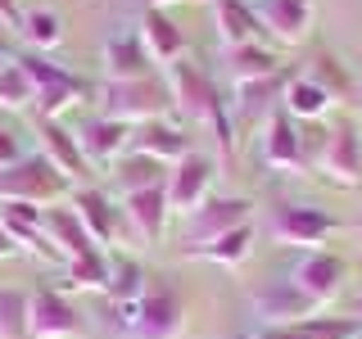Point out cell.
Listing matches in <instances>:
<instances>
[{
    "label": "cell",
    "instance_id": "cell-1",
    "mask_svg": "<svg viewBox=\"0 0 362 339\" xmlns=\"http://www.w3.org/2000/svg\"><path fill=\"white\" fill-rule=\"evenodd\" d=\"M163 82H168V95H173V105L181 109V118L199 122L204 136L213 141V150H218V163H226L235 150V118H231V100L218 95V86L204 77V68L195 59H173L163 64Z\"/></svg>",
    "mask_w": 362,
    "mask_h": 339
},
{
    "label": "cell",
    "instance_id": "cell-2",
    "mask_svg": "<svg viewBox=\"0 0 362 339\" xmlns=\"http://www.w3.org/2000/svg\"><path fill=\"white\" fill-rule=\"evenodd\" d=\"M68 195V181L54 172V163L45 154H23L14 167L0 172V203H37L50 208Z\"/></svg>",
    "mask_w": 362,
    "mask_h": 339
},
{
    "label": "cell",
    "instance_id": "cell-3",
    "mask_svg": "<svg viewBox=\"0 0 362 339\" xmlns=\"http://www.w3.org/2000/svg\"><path fill=\"white\" fill-rule=\"evenodd\" d=\"M100 100H105V118H118V122H127V127L163 118L168 105H173L168 82L158 73L154 77H136V82H105Z\"/></svg>",
    "mask_w": 362,
    "mask_h": 339
},
{
    "label": "cell",
    "instance_id": "cell-4",
    "mask_svg": "<svg viewBox=\"0 0 362 339\" xmlns=\"http://www.w3.org/2000/svg\"><path fill=\"white\" fill-rule=\"evenodd\" d=\"M339 231H344V226L326 208H313V203H286V208L272 213V240L281 249H303V254H313V249H326Z\"/></svg>",
    "mask_w": 362,
    "mask_h": 339
},
{
    "label": "cell",
    "instance_id": "cell-5",
    "mask_svg": "<svg viewBox=\"0 0 362 339\" xmlns=\"http://www.w3.org/2000/svg\"><path fill=\"white\" fill-rule=\"evenodd\" d=\"M18 64H23V73L32 77V86H37V113L41 118H59V113L77 109L90 95V86L82 82V77H73L68 68L41 59V54H23Z\"/></svg>",
    "mask_w": 362,
    "mask_h": 339
},
{
    "label": "cell",
    "instance_id": "cell-6",
    "mask_svg": "<svg viewBox=\"0 0 362 339\" xmlns=\"http://www.w3.org/2000/svg\"><path fill=\"white\" fill-rule=\"evenodd\" d=\"M218 158L213 154H199L190 150L181 163L168 167V208L177 213V218H190L195 208L213 199V186H218Z\"/></svg>",
    "mask_w": 362,
    "mask_h": 339
},
{
    "label": "cell",
    "instance_id": "cell-7",
    "mask_svg": "<svg viewBox=\"0 0 362 339\" xmlns=\"http://www.w3.org/2000/svg\"><path fill=\"white\" fill-rule=\"evenodd\" d=\"M77 335H86V321L68 303L64 290L41 285L28 294V339H77Z\"/></svg>",
    "mask_w": 362,
    "mask_h": 339
},
{
    "label": "cell",
    "instance_id": "cell-8",
    "mask_svg": "<svg viewBox=\"0 0 362 339\" xmlns=\"http://www.w3.org/2000/svg\"><path fill=\"white\" fill-rule=\"evenodd\" d=\"M127 339H181L186 335V308H181V294L168 285H150L136 308V321L122 331Z\"/></svg>",
    "mask_w": 362,
    "mask_h": 339
},
{
    "label": "cell",
    "instance_id": "cell-9",
    "mask_svg": "<svg viewBox=\"0 0 362 339\" xmlns=\"http://www.w3.org/2000/svg\"><path fill=\"white\" fill-rule=\"evenodd\" d=\"M344 280H349V263L339 254H331V249H313V254H303L299 263H294V271H290V285L303 290L317 308H326V303L344 290Z\"/></svg>",
    "mask_w": 362,
    "mask_h": 339
},
{
    "label": "cell",
    "instance_id": "cell-10",
    "mask_svg": "<svg viewBox=\"0 0 362 339\" xmlns=\"http://www.w3.org/2000/svg\"><path fill=\"white\" fill-rule=\"evenodd\" d=\"M249 213H254V203H249V199H235V195L209 199L204 208H195L186 218V249L213 244V240H222V235L240 231V226H249Z\"/></svg>",
    "mask_w": 362,
    "mask_h": 339
},
{
    "label": "cell",
    "instance_id": "cell-11",
    "mask_svg": "<svg viewBox=\"0 0 362 339\" xmlns=\"http://www.w3.org/2000/svg\"><path fill=\"white\" fill-rule=\"evenodd\" d=\"M68 208L77 213V222L86 226V235L95 240V249H105V254L127 235V218H122V208L105 195V190H95V186L73 190V203H68Z\"/></svg>",
    "mask_w": 362,
    "mask_h": 339
},
{
    "label": "cell",
    "instance_id": "cell-12",
    "mask_svg": "<svg viewBox=\"0 0 362 339\" xmlns=\"http://www.w3.org/2000/svg\"><path fill=\"white\" fill-rule=\"evenodd\" d=\"M263 163L272 172H303L308 154H303V131L286 109H272L263 122Z\"/></svg>",
    "mask_w": 362,
    "mask_h": 339
},
{
    "label": "cell",
    "instance_id": "cell-13",
    "mask_svg": "<svg viewBox=\"0 0 362 339\" xmlns=\"http://www.w3.org/2000/svg\"><path fill=\"white\" fill-rule=\"evenodd\" d=\"M0 231L9 235L14 249H28L45 263H64L59 249L45 240V208H37V203H0Z\"/></svg>",
    "mask_w": 362,
    "mask_h": 339
},
{
    "label": "cell",
    "instance_id": "cell-14",
    "mask_svg": "<svg viewBox=\"0 0 362 339\" xmlns=\"http://www.w3.org/2000/svg\"><path fill=\"white\" fill-rule=\"evenodd\" d=\"M122 218H127V235H136L141 244H158L168 231V186H150V190H132L122 195Z\"/></svg>",
    "mask_w": 362,
    "mask_h": 339
},
{
    "label": "cell",
    "instance_id": "cell-15",
    "mask_svg": "<svg viewBox=\"0 0 362 339\" xmlns=\"http://www.w3.org/2000/svg\"><path fill=\"white\" fill-rule=\"evenodd\" d=\"M317 167H322L335 186H358V181H362V131L354 127V122H339V127H331V136H326V150H322V158H317Z\"/></svg>",
    "mask_w": 362,
    "mask_h": 339
},
{
    "label": "cell",
    "instance_id": "cell-16",
    "mask_svg": "<svg viewBox=\"0 0 362 339\" xmlns=\"http://www.w3.org/2000/svg\"><path fill=\"white\" fill-rule=\"evenodd\" d=\"M254 14L263 18L267 41L276 45H303L313 28V0H258Z\"/></svg>",
    "mask_w": 362,
    "mask_h": 339
},
{
    "label": "cell",
    "instance_id": "cell-17",
    "mask_svg": "<svg viewBox=\"0 0 362 339\" xmlns=\"http://www.w3.org/2000/svg\"><path fill=\"white\" fill-rule=\"evenodd\" d=\"M100 64H105V82H136V77H154L158 68L145 50V41L132 37V32H113L100 50Z\"/></svg>",
    "mask_w": 362,
    "mask_h": 339
},
{
    "label": "cell",
    "instance_id": "cell-18",
    "mask_svg": "<svg viewBox=\"0 0 362 339\" xmlns=\"http://www.w3.org/2000/svg\"><path fill=\"white\" fill-rule=\"evenodd\" d=\"M37 131H41V154L54 163V172H59L68 186H73V181H86L90 163H86L82 145H77V131H68L59 118H41Z\"/></svg>",
    "mask_w": 362,
    "mask_h": 339
},
{
    "label": "cell",
    "instance_id": "cell-19",
    "mask_svg": "<svg viewBox=\"0 0 362 339\" xmlns=\"http://www.w3.org/2000/svg\"><path fill=\"white\" fill-rule=\"evenodd\" d=\"M132 154H150L158 163H181V158L190 154V136L177 127V122L168 118H154V122H141V127H132V141H127Z\"/></svg>",
    "mask_w": 362,
    "mask_h": 339
},
{
    "label": "cell",
    "instance_id": "cell-20",
    "mask_svg": "<svg viewBox=\"0 0 362 339\" xmlns=\"http://www.w3.org/2000/svg\"><path fill=\"white\" fill-rule=\"evenodd\" d=\"M286 82H290V73L281 68L276 77H263V82H245V86H235V105H231L235 131H240V127H254V122H267V113H272V109H281Z\"/></svg>",
    "mask_w": 362,
    "mask_h": 339
},
{
    "label": "cell",
    "instance_id": "cell-21",
    "mask_svg": "<svg viewBox=\"0 0 362 339\" xmlns=\"http://www.w3.org/2000/svg\"><path fill=\"white\" fill-rule=\"evenodd\" d=\"M127 141H132V127L127 122H118V118H90L82 131H77V145H82V154H86V163L90 167H109V163H118L122 154H127Z\"/></svg>",
    "mask_w": 362,
    "mask_h": 339
},
{
    "label": "cell",
    "instance_id": "cell-22",
    "mask_svg": "<svg viewBox=\"0 0 362 339\" xmlns=\"http://www.w3.org/2000/svg\"><path fill=\"white\" fill-rule=\"evenodd\" d=\"M254 312L267 326H290V321H303V316H317V303L303 290H294L290 280H272L254 294Z\"/></svg>",
    "mask_w": 362,
    "mask_h": 339
},
{
    "label": "cell",
    "instance_id": "cell-23",
    "mask_svg": "<svg viewBox=\"0 0 362 339\" xmlns=\"http://www.w3.org/2000/svg\"><path fill=\"white\" fill-rule=\"evenodd\" d=\"M209 9H213V28H218L226 50L249 45V41H267V28L254 14V5H245V0H209Z\"/></svg>",
    "mask_w": 362,
    "mask_h": 339
},
{
    "label": "cell",
    "instance_id": "cell-24",
    "mask_svg": "<svg viewBox=\"0 0 362 339\" xmlns=\"http://www.w3.org/2000/svg\"><path fill=\"white\" fill-rule=\"evenodd\" d=\"M45 240L59 249L64 263H68V258H82V254H95V240H90L86 226L77 222V213L73 208H59V203L45 208ZM100 254H105V249H100Z\"/></svg>",
    "mask_w": 362,
    "mask_h": 339
},
{
    "label": "cell",
    "instance_id": "cell-25",
    "mask_svg": "<svg viewBox=\"0 0 362 339\" xmlns=\"http://www.w3.org/2000/svg\"><path fill=\"white\" fill-rule=\"evenodd\" d=\"M141 41H145V50H150L154 64H173V59L186 54V37H181V28L168 18V9H145Z\"/></svg>",
    "mask_w": 362,
    "mask_h": 339
},
{
    "label": "cell",
    "instance_id": "cell-26",
    "mask_svg": "<svg viewBox=\"0 0 362 339\" xmlns=\"http://www.w3.org/2000/svg\"><path fill=\"white\" fill-rule=\"evenodd\" d=\"M331 105H335V100L326 95L317 82H308L303 73H290L286 95H281V109H286L294 122H322L326 113H331Z\"/></svg>",
    "mask_w": 362,
    "mask_h": 339
},
{
    "label": "cell",
    "instance_id": "cell-27",
    "mask_svg": "<svg viewBox=\"0 0 362 339\" xmlns=\"http://www.w3.org/2000/svg\"><path fill=\"white\" fill-rule=\"evenodd\" d=\"M226 64H231V82L235 86L263 82V77H276L281 73V59H276V50H272V41L235 45V50H226Z\"/></svg>",
    "mask_w": 362,
    "mask_h": 339
},
{
    "label": "cell",
    "instance_id": "cell-28",
    "mask_svg": "<svg viewBox=\"0 0 362 339\" xmlns=\"http://www.w3.org/2000/svg\"><path fill=\"white\" fill-rule=\"evenodd\" d=\"M113 181H118L122 195H132V190H150V186H168V163L127 150L118 163H113Z\"/></svg>",
    "mask_w": 362,
    "mask_h": 339
},
{
    "label": "cell",
    "instance_id": "cell-29",
    "mask_svg": "<svg viewBox=\"0 0 362 339\" xmlns=\"http://www.w3.org/2000/svg\"><path fill=\"white\" fill-rule=\"evenodd\" d=\"M358 321L349 316H303V321H290V326H267L258 339H349Z\"/></svg>",
    "mask_w": 362,
    "mask_h": 339
},
{
    "label": "cell",
    "instance_id": "cell-30",
    "mask_svg": "<svg viewBox=\"0 0 362 339\" xmlns=\"http://www.w3.org/2000/svg\"><path fill=\"white\" fill-rule=\"evenodd\" d=\"M145 290H150V276H145V267L136 263V258H109V290H105V299L113 303V308L141 303Z\"/></svg>",
    "mask_w": 362,
    "mask_h": 339
},
{
    "label": "cell",
    "instance_id": "cell-31",
    "mask_svg": "<svg viewBox=\"0 0 362 339\" xmlns=\"http://www.w3.org/2000/svg\"><path fill=\"white\" fill-rule=\"evenodd\" d=\"M186 258H204V263H218V267H240L249 254H254V222L240 226V231L222 235L213 244H199V249H181Z\"/></svg>",
    "mask_w": 362,
    "mask_h": 339
},
{
    "label": "cell",
    "instance_id": "cell-32",
    "mask_svg": "<svg viewBox=\"0 0 362 339\" xmlns=\"http://www.w3.org/2000/svg\"><path fill=\"white\" fill-rule=\"evenodd\" d=\"M308 82H317L326 90V95L335 100V105H344V100H354V73H349L344 64L335 59L331 50H313V64H308Z\"/></svg>",
    "mask_w": 362,
    "mask_h": 339
},
{
    "label": "cell",
    "instance_id": "cell-33",
    "mask_svg": "<svg viewBox=\"0 0 362 339\" xmlns=\"http://www.w3.org/2000/svg\"><path fill=\"white\" fill-rule=\"evenodd\" d=\"M64 290H109V254H82V258H68L64 263Z\"/></svg>",
    "mask_w": 362,
    "mask_h": 339
},
{
    "label": "cell",
    "instance_id": "cell-34",
    "mask_svg": "<svg viewBox=\"0 0 362 339\" xmlns=\"http://www.w3.org/2000/svg\"><path fill=\"white\" fill-rule=\"evenodd\" d=\"M18 32L28 37L37 50H54V45L64 41V23L54 9H23V18H18Z\"/></svg>",
    "mask_w": 362,
    "mask_h": 339
},
{
    "label": "cell",
    "instance_id": "cell-35",
    "mask_svg": "<svg viewBox=\"0 0 362 339\" xmlns=\"http://www.w3.org/2000/svg\"><path fill=\"white\" fill-rule=\"evenodd\" d=\"M32 105H37V86L18 59H9L0 68V109H32Z\"/></svg>",
    "mask_w": 362,
    "mask_h": 339
},
{
    "label": "cell",
    "instance_id": "cell-36",
    "mask_svg": "<svg viewBox=\"0 0 362 339\" xmlns=\"http://www.w3.org/2000/svg\"><path fill=\"white\" fill-rule=\"evenodd\" d=\"M0 335L28 339V294L23 290H0Z\"/></svg>",
    "mask_w": 362,
    "mask_h": 339
},
{
    "label": "cell",
    "instance_id": "cell-37",
    "mask_svg": "<svg viewBox=\"0 0 362 339\" xmlns=\"http://www.w3.org/2000/svg\"><path fill=\"white\" fill-rule=\"evenodd\" d=\"M18 158H23V145H18V136L0 127V172H5V167H14Z\"/></svg>",
    "mask_w": 362,
    "mask_h": 339
},
{
    "label": "cell",
    "instance_id": "cell-38",
    "mask_svg": "<svg viewBox=\"0 0 362 339\" xmlns=\"http://www.w3.org/2000/svg\"><path fill=\"white\" fill-rule=\"evenodd\" d=\"M18 18H23L18 0H0V23H9V28H18Z\"/></svg>",
    "mask_w": 362,
    "mask_h": 339
},
{
    "label": "cell",
    "instance_id": "cell-39",
    "mask_svg": "<svg viewBox=\"0 0 362 339\" xmlns=\"http://www.w3.org/2000/svg\"><path fill=\"white\" fill-rule=\"evenodd\" d=\"M9 254H14V244H9V235H5V231H0V263H5V258H9Z\"/></svg>",
    "mask_w": 362,
    "mask_h": 339
},
{
    "label": "cell",
    "instance_id": "cell-40",
    "mask_svg": "<svg viewBox=\"0 0 362 339\" xmlns=\"http://www.w3.org/2000/svg\"><path fill=\"white\" fill-rule=\"evenodd\" d=\"M168 5H181V0H150V9H168Z\"/></svg>",
    "mask_w": 362,
    "mask_h": 339
},
{
    "label": "cell",
    "instance_id": "cell-41",
    "mask_svg": "<svg viewBox=\"0 0 362 339\" xmlns=\"http://www.w3.org/2000/svg\"><path fill=\"white\" fill-rule=\"evenodd\" d=\"M354 321H362V294L354 299Z\"/></svg>",
    "mask_w": 362,
    "mask_h": 339
},
{
    "label": "cell",
    "instance_id": "cell-42",
    "mask_svg": "<svg viewBox=\"0 0 362 339\" xmlns=\"http://www.w3.org/2000/svg\"><path fill=\"white\" fill-rule=\"evenodd\" d=\"M5 64H9V54H5V50H0V68H5Z\"/></svg>",
    "mask_w": 362,
    "mask_h": 339
},
{
    "label": "cell",
    "instance_id": "cell-43",
    "mask_svg": "<svg viewBox=\"0 0 362 339\" xmlns=\"http://www.w3.org/2000/svg\"><path fill=\"white\" fill-rule=\"evenodd\" d=\"M0 339H5V335H0Z\"/></svg>",
    "mask_w": 362,
    "mask_h": 339
}]
</instances>
